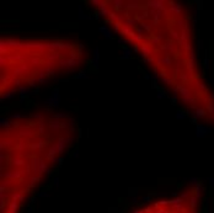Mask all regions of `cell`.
<instances>
[{
    "mask_svg": "<svg viewBox=\"0 0 214 213\" xmlns=\"http://www.w3.org/2000/svg\"><path fill=\"white\" fill-rule=\"evenodd\" d=\"M76 134L73 117L53 109H33L5 119L0 134V213H21Z\"/></svg>",
    "mask_w": 214,
    "mask_h": 213,
    "instance_id": "7a4b0ae2",
    "label": "cell"
},
{
    "mask_svg": "<svg viewBox=\"0 0 214 213\" xmlns=\"http://www.w3.org/2000/svg\"><path fill=\"white\" fill-rule=\"evenodd\" d=\"M89 4L186 115L214 128V89L199 59L188 8L175 0H96Z\"/></svg>",
    "mask_w": 214,
    "mask_h": 213,
    "instance_id": "6da1fadb",
    "label": "cell"
},
{
    "mask_svg": "<svg viewBox=\"0 0 214 213\" xmlns=\"http://www.w3.org/2000/svg\"><path fill=\"white\" fill-rule=\"evenodd\" d=\"M203 191L199 184H191L177 195L159 198L138 208L134 213H199Z\"/></svg>",
    "mask_w": 214,
    "mask_h": 213,
    "instance_id": "277c9868",
    "label": "cell"
},
{
    "mask_svg": "<svg viewBox=\"0 0 214 213\" xmlns=\"http://www.w3.org/2000/svg\"><path fill=\"white\" fill-rule=\"evenodd\" d=\"M86 46L72 36H2L0 94L9 97L81 72Z\"/></svg>",
    "mask_w": 214,
    "mask_h": 213,
    "instance_id": "3957f363",
    "label": "cell"
}]
</instances>
